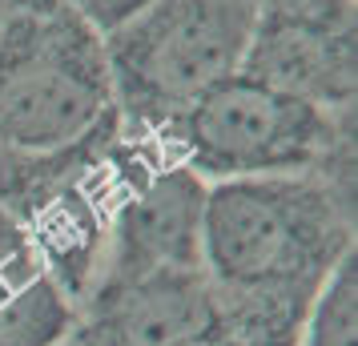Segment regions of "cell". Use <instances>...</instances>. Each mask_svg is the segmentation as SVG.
I'll return each mask as SVG.
<instances>
[{
	"label": "cell",
	"instance_id": "6da1fadb",
	"mask_svg": "<svg viewBox=\"0 0 358 346\" xmlns=\"http://www.w3.org/2000/svg\"><path fill=\"white\" fill-rule=\"evenodd\" d=\"M355 250V165L238 178L206 189L201 274L213 302L314 306Z\"/></svg>",
	"mask_w": 358,
	"mask_h": 346
},
{
	"label": "cell",
	"instance_id": "7a4b0ae2",
	"mask_svg": "<svg viewBox=\"0 0 358 346\" xmlns=\"http://www.w3.org/2000/svg\"><path fill=\"white\" fill-rule=\"evenodd\" d=\"M149 137L117 109L97 129L52 153H0V210L29 233L73 306L93 294L109 254V226Z\"/></svg>",
	"mask_w": 358,
	"mask_h": 346
},
{
	"label": "cell",
	"instance_id": "3957f363",
	"mask_svg": "<svg viewBox=\"0 0 358 346\" xmlns=\"http://www.w3.org/2000/svg\"><path fill=\"white\" fill-rule=\"evenodd\" d=\"M153 141L197 178L238 182L355 165V113H330L254 73H229Z\"/></svg>",
	"mask_w": 358,
	"mask_h": 346
},
{
	"label": "cell",
	"instance_id": "277c9868",
	"mask_svg": "<svg viewBox=\"0 0 358 346\" xmlns=\"http://www.w3.org/2000/svg\"><path fill=\"white\" fill-rule=\"evenodd\" d=\"M113 113L105 36L61 0H4L0 153H52Z\"/></svg>",
	"mask_w": 358,
	"mask_h": 346
},
{
	"label": "cell",
	"instance_id": "5b68a950",
	"mask_svg": "<svg viewBox=\"0 0 358 346\" xmlns=\"http://www.w3.org/2000/svg\"><path fill=\"white\" fill-rule=\"evenodd\" d=\"M254 13L245 0H153L109 29L105 61L121 125L153 137L210 85L238 73Z\"/></svg>",
	"mask_w": 358,
	"mask_h": 346
},
{
	"label": "cell",
	"instance_id": "8992f818",
	"mask_svg": "<svg viewBox=\"0 0 358 346\" xmlns=\"http://www.w3.org/2000/svg\"><path fill=\"white\" fill-rule=\"evenodd\" d=\"M206 178L173 161L153 137L117 201L109 226V254L101 282H129L157 270H197L201 266V210ZM93 286V290H97Z\"/></svg>",
	"mask_w": 358,
	"mask_h": 346
},
{
	"label": "cell",
	"instance_id": "52a82bcc",
	"mask_svg": "<svg viewBox=\"0 0 358 346\" xmlns=\"http://www.w3.org/2000/svg\"><path fill=\"white\" fill-rule=\"evenodd\" d=\"M242 69L330 113H355V0L262 4Z\"/></svg>",
	"mask_w": 358,
	"mask_h": 346
},
{
	"label": "cell",
	"instance_id": "ba28073f",
	"mask_svg": "<svg viewBox=\"0 0 358 346\" xmlns=\"http://www.w3.org/2000/svg\"><path fill=\"white\" fill-rule=\"evenodd\" d=\"M213 322L210 282L197 270H157L105 282L77 306L65 346H173Z\"/></svg>",
	"mask_w": 358,
	"mask_h": 346
},
{
	"label": "cell",
	"instance_id": "9c48e42d",
	"mask_svg": "<svg viewBox=\"0 0 358 346\" xmlns=\"http://www.w3.org/2000/svg\"><path fill=\"white\" fill-rule=\"evenodd\" d=\"M77 306L41 250L0 210V346H65Z\"/></svg>",
	"mask_w": 358,
	"mask_h": 346
},
{
	"label": "cell",
	"instance_id": "30bf717a",
	"mask_svg": "<svg viewBox=\"0 0 358 346\" xmlns=\"http://www.w3.org/2000/svg\"><path fill=\"white\" fill-rule=\"evenodd\" d=\"M355 306H358V274L355 250L342 258L306 314L298 346H355Z\"/></svg>",
	"mask_w": 358,
	"mask_h": 346
},
{
	"label": "cell",
	"instance_id": "8fae6325",
	"mask_svg": "<svg viewBox=\"0 0 358 346\" xmlns=\"http://www.w3.org/2000/svg\"><path fill=\"white\" fill-rule=\"evenodd\" d=\"M61 4H69L77 17L89 20V24H93L101 36H105L109 29L125 24L133 13H141L145 4H153V0H61Z\"/></svg>",
	"mask_w": 358,
	"mask_h": 346
},
{
	"label": "cell",
	"instance_id": "7c38bea8",
	"mask_svg": "<svg viewBox=\"0 0 358 346\" xmlns=\"http://www.w3.org/2000/svg\"><path fill=\"white\" fill-rule=\"evenodd\" d=\"M173 346H229V343H226V334H222V326L210 322V326H201V330H194V334L178 338Z\"/></svg>",
	"mask_w": 358,
	"mask_h": 346
},
{
	"label": "cell",
	"instance_id": "4fadbf2b",
	"mask_svg": "<svg viewBox=\"0 0 358 346\" xmlns=\"http://www.w3.org/2000/svg\"><path fill=\"white\" fill-rule=\"evenodd\" d=\"M245 4H254V8H262V4H270V0H245Z\"/></svg>",
	"mask_w": 358,
	"mask_h": 346
},
{
	"label": "cell",
	"instance_id": "5bb4252c",
	"mask_svg": "<svg viewBox=\"0 0 358 346\" xmlns=\"http://www.w3.org/2000/svg\"><path fill=\"white\" fill-rule=\"evenodd\" d=\"M0 13H4V0H0Z\"/></svg>",
	"mask_w": 358,
	"mask_h": 346
}]
</instances>
